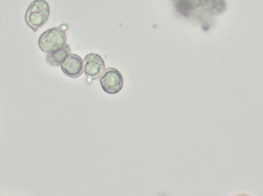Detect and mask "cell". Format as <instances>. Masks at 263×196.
Returning a JSON list of instances; mask_svg holds the SVG:
<instances>
[{
  "label": "cell",
  "mask_w": 263,
  "mask_h": 196,
  "mask_svg": "<svg viewBox=\"0 0 263 196\" xmlns=\"http://www.w3.org/2000/svg\"><path fill=\"white\" fill-rule=\"evenodd\" d=\"M50 14V7L46 0H34L26 10L25 20L29 27L36 32L44 26Z\"/></svg>",
  "instance_id": "cell-1"
},
{
  "label": "cell",
  "mask_w": 263,
  "mask_h": 196,
  "mask_svg": "<svg viewBox=\"0 0 263 196\" xmlns=\"http://www.w3.org/2000/svg\"><path fill=\"white\" fill-rule=\"evenodd\" d=\"M66 39V32L61 27L52 28L42 34L39 39V47L43 52L49 53L63 48Z\"/></svg>",
  "instance_id": "cell-2"
},
{
  "label": "cell",
  "mask_w": 263,
  "mask_h": 196,
  "mask_svg": "<svg viewBox=\"0 0 263 196\" xmlns=\"http://www.w3.org/2000/svg\"><path fill=\"white\" fill-rule=\"evenodd\" d=\"M100 81L103 90L109 95L118 94L123 89L124 84L121 72L116 69H108L105 71Z\"/></svg>",
  "instance_id": "cell-3"
},
{
  "label": "cell",
  "mask_w": 263,
  "mask_h": 196,
  "mask_svg": "<svg viewBox=\"0 0 263 196\" xmlns=\"http://www.w3.org/2000/svg\"><path fill=\"white\" fill-rule=\"evenodd\" d=\"M83 64H84V72L86 77L92 79H97L100 78L106 71L104 61L101 56L97 54L91 53L86 55L83 61Z\"/></svg>",
  "instance_id": "cell-4"
},
{
  "label": "cell",
  "mask_w": 263,
  "mask_h": 196,
  "mask_svg": "<svg viewBox=\"0 0 263 196\" xmlns=\"http://www.w3.org/2000/svg\"><path fill=\"white\" fill-rule=\"evenodd\" d=\"M62 71L66 76L77 78L84 72V64L81 57L75 54H69L61 64Z\"/></svg>",
  "instance_id": "cell-5"
},
{
  "label": "cell",
  "mask_w": 263,
  "mask_h": 196,
  "mask_svg": "<svg viewBox=\"0 0 263 196\" xmlns=\"http://www.w3.org/2000/svg\"><path fill=\"white\" fill-rule=\"evenodd\" d=\"M70 54V48L68 45H65L61 49H57L53 52H49L46 60L48 63L54 67L61 66L64 60Z\"/></svg>",
  "instance_id": "cell-6"
}]
</instances>
